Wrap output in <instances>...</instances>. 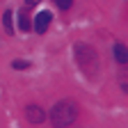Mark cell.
Listing matches in <instances>:
<instances>
[{"instance_id":"1","label":"cell","mask_w":128,"mask_h":128,"mask_svg":"<svg viewBox=\"0 0 128 128\" xmlns=\"http://www.w3.org/2000/svg\"><path fill=\"white\" fill-rule=\"evenodd\" d=\"M73 55H76L78 66L82 69L89 78L98 73V55H96V50H94L92 46H87V44H76L73 46Z\"/></svg>"},{"instance_id":"2","label":"cell","mask_w":128,"mask_h":128,"mask_svg":"<svg viewBox=\"0 0 128 128\" xmlns=\"http://www.w3.org/2000/svg\"><path fill=\"white\" fill-rule=\"evenodd\" d=\"M76 117H78V108L73 101H60L50 112V119L55 126H69L76 121Z\"/></svg>"},{"instance_id":"3","label":"cell","mask_w":128,"mask_h":128,"mask_svg":"<svg viewBox=\"0 0 128 128\" xmlns=\"http://www.w3.org/2000/svg\"><path fill=\"white\" fill-rule=\"evenodd\" d=\"M32 21H34V23H32L34 30L39 32V34H44V32L48 30V25H50V12H39Z\"/></svg>"},{"instance_id":"4","label":"cell","mask_w":128,"mask_h":128,"mask_svg":"<svg viewBox=\"0 0 128 128\" xmlns=\"http://www.w3.org/2000/svg\"><path fill=\"white\" fill-rule=\"evenodd\" d=\"M25 117H28L30 124H41V121H44V110H41L39 105H28Z\"/></svg>"},{"instance_id":"5","label":"cell","mask_w":128,"mask_h":128,"mask_svg":"<svg viewBox=\"0 0 128 128\" xmlns=\"http://www.w3.org/2000/svg\"><path fill=\"white\" fill-rule=\"evenodd\" d=\"M30 21H32V18H30V12H28V5H25V7L18 12V28H21L23 32H28V30L32 28V23H30Z\"/></svg>"},{"instance_id":"6","label":"cell","mask_w":128,"mask_h":128,"mask_svg":"<svg viewBox=\"0 0 128 128\" xmlns=\"http://www.w3.org/2000/svg\"><path fill=\"white\" fill-rule=\"evenodd\" d=\"M114 60L119 64H128V48L124 44H114Z\"/></svg>"},{"instance_id":"7","label":"cell","mask_w":128,"mask_h":128,"mask_svg":"<svg viewBox=\"0 0 128 128\" xmlns=\"http://www.w3.org/2000/svg\"><path fill=\"white\" fill-rule=\"evenodd\" d=\"M14 12L12 9H7L5 14H2V25H5V32H7V34H14Z\"/></svg>"},{"instance_id":"8","label":"cell","mask_w":128,"mask_h":128,"mask_svg":"<svg viewBox=\"0 0 128 128\" xmlns=\"http://www.w3.org/2000/svg\"><path fill=\"white\" fill-rule=\"evenodd\" d=\"M117 80H119V87H121V92H126V94H128V69H121Z\"/></svg>"},{"instance_id":"9","label":"cell","mask_w":128,"mask_h":128,"mask_svg":"<svg viewBox=\"0 0 128 128\" xmlns=\"http://www.w3.org/2000/svg\"><path fill=\"white\" fill-rule=\"evenodd\" d=\"M53 2H55V5H57L60 9H64V12H66V9H69V7L73 5V0H53Z\"/></svg>"},{"instance_id":"10","label":"cell","mask_w":128,"mask_h":128,"mask_svg":"<svg viewBox=\"0 0 128 128\" xmlns=\"http://www.w3.org/2000/svg\"><path fill=\"white\" fill-rule=\"evenodd\" d=\"M12 66H14V69H28V66H30V64H28V62H14V64H12Z\"/></svg>"},{"instance_id":"11","label":"cell","mask_w":128,"mask_h":128,"mask_svg":"<svg viewBox=\"0 0 128 128\" xmlns=\"http://www.w3.org/2000/svg\"><path fill=\"white\" fill-rule=\"evenodd\" d=\"M39 2H41V0H25L28 7H34V5H39Z\"/></svg>"}]
</instances>
